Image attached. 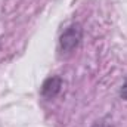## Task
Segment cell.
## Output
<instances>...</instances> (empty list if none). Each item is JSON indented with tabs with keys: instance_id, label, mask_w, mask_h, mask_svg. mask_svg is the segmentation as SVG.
<instances>
[{
	"instance_id": "6da1fadb",
	"label": "cell",
	"mask_w": 127,
	"mask_h": 127,
	"mask_svg": "<svg viewBox=\"0 0 127 127\" xmlns=\"http://www.w3.org/2000/svg\"><path fill=\"white\" fill-rule=\"evenodd\" d=\"M83 38V28L80 24H71L66 27V30L61 34L59 37V50L62 53H69L72 52L81 41Z\"/></svg>"
},
{
	"instance_id": "7a4b0ae2",
	"label": "cell",
	"mask_w": 127,
	"mask_h": 127,
	"mask_svg": "<svg viewBox=\"0 0 127 127\" xmlns=\"http://www.w3.org/2000/svg\"><path fill=\"white\" fill-rule=\"evenodd\" d=\"M61 89H62L61 77H56V75L55 77H49L41 86V95H43L44 99H53V97L58 96Z\"/></svg>"
},
{
	"instance_id": "3957f363",
	"label": "cell",
	"mask_w": 127,
	"mask_h": 127,
	"mask_svg": "<svg viewBox=\"0 0 127 127\" xmlns=\"http://www.w3.org/2000/svg\"><path fill=\"white\" fill-rule=\"evenodd\" d=\"M120 96L127 100V78L124 80V83H123V86H121V90H120Z\"/></svg>"
},
{
	"instance_id": "277c9868",
	"label": "cell",
	"mask_w": 127,
	"mask_h": 127,
	"mask_svg": "<svg viewBox=\"0 0 127 127\" xmlns=\"http://www.w3.org/2000/svg\"><path fill=\"white\" fill-rule=\"evenodd\" d=\"M93 127H108V126H106V124H105L103 121H97V123H96V124H95Z\"/></svg>"
}]
</instances>
